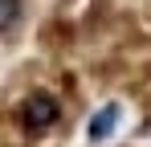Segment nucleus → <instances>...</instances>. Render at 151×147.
<instances>
[{"mask_svg":"<svg viewBox=\"0 0 151 147\" xmlns=\"http://www.w3.org/2000/svg\"><path fill=\"white\" fill-rule=\"evenodd\" d=\"M17 119H21V127H25L29 135H45V131H53L57 119H61V102H57L49 90H33V94L21 102Z\"/></svg>","mask_w":151,"mask_h":147,"instance_id":"obj_1","label":"nucleus"},{"mask_svg":"<svg viewBox=\"0 0 151 147\" xmlns=\"http://www.w3.org/2000/svg\"><path fill=\"white\" fill-rule=\"evenodd\" d=\"M25 17V0H0V33H12Z\"/></svg>","mask_w":151,"mask_h":147,"instance_id":"obj_2","label":"nucleus"}]
</instances>
